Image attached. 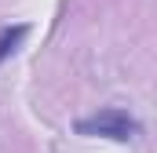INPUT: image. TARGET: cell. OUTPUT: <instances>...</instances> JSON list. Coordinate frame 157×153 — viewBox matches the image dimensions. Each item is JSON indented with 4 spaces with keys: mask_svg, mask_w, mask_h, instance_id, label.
Listing matches in <instances>:
<instances>
[{
    "mask_svg": "<svg viewBox=\"0 0 157 153\" xmlns=\"http://www.w3.org/2000/svg\"><path fill=\"white\" fill-rule=\"evenodd\" d=\"M139 131H143V128H139V120L128 113V110H121V106H106V110H99V113L77 120V135H91V139L132 142Z\"/></svg>",
    "mask_w": 157,
    "mask_h": 153,
    "instance_id": "6da1fadb",
    "label": "cell"
},
{
    "mask_svg": "<svg viewBox=\"0 0 157 153\" xmlns=\"http://www.w3.org/2000/svg\"><path fill=\"white\" fill-rule=\"evenodd\" d=\"M26 33H29V26H4L0 29V66H4V58H11L18 51V44L26 40Z\"/></svg>",
    "mask_w": 157,
    "mask_h": 153,
    "instance_id": "7a4b0ae2",
    "label": "cell"
}]
</instances>
